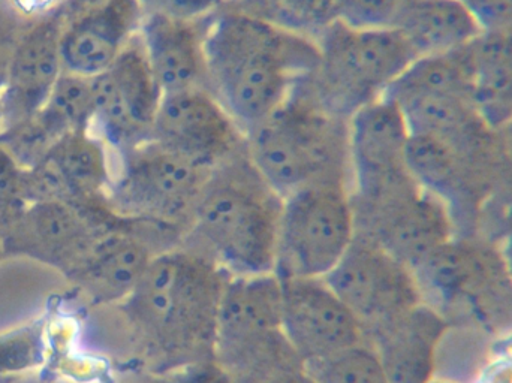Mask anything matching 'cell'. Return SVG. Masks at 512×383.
I'll return each instance as SVG.
<instances>
[{
  "label": "cell",
  "mask_w": 512,
  "mask_h": 383,
  "mask_svg": "<svg viewBox=\"0 0 512 383\" xmlns=\"http://www.w3.org/2000/svg\"><path fill=\"white\" fill-rule=\"evenodd\" d=\"M204 51L207 89L245 132L282 107L319 59L310 36L227 5L207 20Z\"/></svg>",
  "instance_id": "1"
},
{
  "label": "cell",
  "mask_w": 512,
  "mask_h": 383,
  "mask_svg": "<svg viewBox=\"0 0 512 383\" xmlns=\"http://www.w3.org/2000/svg\"><path fill=\"white\" fill-rule=\"evenodd\" d=\"M227 271L192 250L156 255L125 309L156 361L183 367L215 357Z\"/></svg>",
  "instance_id": "2"
},
{
  "label": "cell",
  "mask_w": 512,
  "mask_h": 383,
  "mask_svg": "<svg viewBox=\"0 0 512 383\" xmlns=\"http://www.w3.org/2000/svg\"><path fill=\"white\" fill-rule=\"evenodd\" d=\"M282 205L245 146L210 173L192 214L189 250L230 276L274 273Z\"/></svg>",
  "instance_id": "3"
},
{
  "label": "cell",
  "mask_w": 512,
  "mask_h": 383,
  "mask_svg": "<svg viewBox=\"0 0 512 383\" xmlns=\"http://www.w3.org/2000/svg\"><path fill=\"white\" fill-rule=\"evenodd\" d=\"M245 143L256 171L282 198L319 180L351 176L348 120L325 111L307 81L246 131Z\"/></svg>",
  "instance_id": "4"
},
{
  "label": "cell",
  "mask_w": 512,
  "mask_h": 383,
  "mask_svg": "<svg viewBox=\"0 0 512 383\" xmlns=\"http://www.w3.org/2000/svg\"><path fill=\"white\" fill-rule=\"evenodd\" d=\"M319 59L307 80L310 93L333 116L348 120L382 98L418 59L396 27L363 29L337 20L315 38Z\"/></svg>",
  "instance_id": "5"
},
{
  "label": "cell",
  "mask_w": 512,
  "mask_h": 383,
  "mask_svg": "<svg viewBox=\"0 0 512 383\" xmlns=\"http://www.w3.org/2000/svg\"><path fill=\"white\" fill-rule=\"evenodd\" d=\"M354 237L348 180L310 183L283 198L274 273L280 279H322L339 264Z\"/></svg>",
  "instance_id": "6"
},
{
  "label": "cell",
  "mask_w": 512,
  "mask_h": 383,
  "mask_svg": "<svg viewBox=\"0 0 512 383\" xmlns=\"http://www.w3.org/2000/svg\"><path fill=\"white\" fill-rule=\"evenodd\" d=\"M210 173V168L150 140L114 153L113 182L105 205L128 219L155 225H191Z\"/></svg>",
  "instance_id": "7"
},
{
  "label": "cell",
  "mask_w": 512,
  "mask_h": 383,
  "mask_svg": "<svg viewBox=\"0 0 512 383\" xmlns=\"http://www.w3.org/2000/svg\"><path fill=\"white\" fill-rule=\"evenodd\" d=\"M294 348L282 331V280L276 273L231 276L218 312L215 357L234 378L271 372Z\"/></svg>",
  "instance_id": "8"
},
{
  "label": "cell",
  "mask_w": 512,
  "mask_h": 383,
  "mask_svg": "<svg viewBox=\"0 0 512 383\" xmlns=\"http://www.w3.org/2000/svg\"><path fill=\"white\" fill-rule=\"evenodd\" d=\"M384 96L399 107L411 135L445 143L451 135L474 132L478 120L484 122L471 99L463 48L418 57Z\"/></svg>",
  "instance_id": "9"
},
{
  "label": "cell",
  "mask_w": 512,
  "mask_h": 383,
  "mask_svg": "<svg viewBox=\"0 0 512 383\" xmlns=\"http://www.w3.org/2000/svg\"><path fill=\"white\" fill-rule=\"evenodd\" d=\"M92 81L95 93L92 129L114 153L126 152L152 140L164 93L147 62L140 35L129 42L107 71Z\"/></svg>",
  "instance_id": "10"
},
{
  "label": "cell",
  "mask_w": 512,
  "mask_h": 383,
  "mask_svg": "<svg viewBox=\"0 0 512 383\" xmlns=\"http://www.w3.org/2000/svg\"><path fill=\"white\" fill-rule=\"evenodd\" d=\"M152 141L213 168L245 147V131L207 87L164 93Z\"/></svg>",
  "instance_id": "11"
},
{
  "label": "cell",
  "mask_w": 512,
  "mask_h": 383,
  "mask_svg": "<svg viewBox=\"0 0 512 383\" xmlns=\"http://www.w3.org/2000/svg\"><path fill=\"white\" fill-rule=\"evenodd\" d=\"M411 132L399 107L387 96L355 111L348 119L352 201H375L396 193L406 168Z\"/></svg>",
  "instance_id": "12"
},
{
  "label": "cell",
  "mask_w": 512,
  "mask_h": 383,
  "mask_svg": "<svg viewBox=\"0 0 512 383\" xmlns=\"http://www.w3.org/2000/svg\"><path fill=\"white\" fill-rule=\"evenodd\" d=\"M280 280L282 331L304 364L363 343L366 336L363 325L324 279Z\"/></svg>",
  "instance_id": "13"
},
{
  "label": "cell",
  "mask_w": 512,
  "mask_h": 383,
  "mask_svg": "<svg viewBox=\"0 0 512 383\" xmlns=\"http://www.w3.org/2000/svg\"><path fill=\"white\" fill-rule=\"evenodd\" d=\"M68 20L65 2L30 18L9 63L8 80L0 96L2 128L38 113L63 74L62 33Z\"/></svg>",
  "instance_id": "14"
},
{
  "label": "cell",
  "mask_w": 512,
  "mask_h": 383,
  "mask_svg": "<svg viewBox=\"0 0 512 383\" xmlns=\"http://www.w3.org/2000/svg\"><path fill=\"white\" fill-rule=\"evenodd\" d=\"M89 205L48 201L29 205L0 231L3 249L71 271L101 237Z\"/></svg>",
  "instance_id": "15"
},
{
  "label": "cell",
  "mask_w": 512,
  "mask_h": 383,
  "mask_svg": "<svg viewBox=\"0 0 512 383\" xmlns=\"http://www.w3.org/2000/svg\"><path fill=\"white\" fill-rule=\"evenodd\" d=\"M138 0H96L68 15L62 33L63 71L93 78L107 71L140 32Z\"/></svg>",
  "instance_id": "16"
},
{
  "label": "cell",
  "mask_w": 512,
  "mask_h": 383,
  "mask_svg": "<svg viewBox=\"0 0 512 383\" xmlns=\"http://www.w3.org/2000/svg\"><path fill=\"white\" fill-rule=\"evenodd\" d=\"M364 328L382 324L397 304L396 277L379 246L355 235L339 264L322 277Z\"/></svg>",
  "instance_id": "17"
},
{
  "label": "cell",
  "mask_w": 512,
  "mask_h": 383,
  "mask_svg": "<svg viewBox=\"0 0 512 383\" xmlns=\"http://www.w3.org/2000/svg\"><path fill=\"white\" fill-rule=\"evenodd\" d=\"M201 23L144 15L138 35L162 93L207 87L206 26Z\"/></svg>",
  "instance_id": "18"
},
{
  "label": "cell",
  "mask_w": 512,
  "mask_h": 383,
  "mask_svg": "<svg viewBox=\"0 0 512 383\" xmlns=\"http://www.w3.org/2000/svg\"><path fill=\"white\" fill-rule=\"evenodd\" d=\"M155 256L141 238L126 232H107L68 274L95 300H126Z\"/></svg>",
  "instance_id": "19"
},
{
  "label": "cell",
  "mask_w": 512,
  "mask_h": 383,
  "mask_svg": "<svg viewBox=\"0 0 512 383\" xmlns=\"http://www.w3.org/2000/svg\"><path fill=\"white\" fill-rule=\"evenodd\" d=\"M475 110L489 125L512 119V29L483 32L463 48Z\"/></svg>",
  "instance_id": "20"
},
{
  "label": "cell",
  "mask_w": 512,
  "mask_h": 383,
  "mask_svg": "<svg viewBox=\"0 0 512 383\" xmlns=\"http://www.w3.org/2000/svg\"><path fill=\"white\" fill-rule=\"evenodd\" d=\"M394 27L417 57L462 50L484 32L463 0H406Z\"/></svg>",
  "instance_id": "21"
},
{
  "label": "cell",
  "mask_w": 512,
  "mask_h": 383,
  "mask_svg": "<svg viewBox=\"0 0 512 383\" xmlns=\"http://www.w3.org/2000/svg\"><path fill=\"white\" fill-rule=\"evenodd\" d=\"M45 158L57 168L77 204L105 199L114 174V152L93 129L60 138Z\"/></svg>",
  "instance_id": "22"
},
{
  "label": "cell",
  "mask_w": 512,
  "mask_h": 383,
  "mask_svg": "<svg viewBox=\"0 0 512 383\" xmlns=\"http://www.w3.org/2000/svg\"><path fill=\"white\" fill-rule=\"evenodd\" d=\"M345 0H251L245 11L273 21L286 29L315 39L322 30L340 20Z\"/></svg>",
  "instance_id": "23"
},
{
  "label": "cell",
  "mask_w": 512,
  "mask_h": 383,
  "mask_svg": "<svg viewBox=\"0 0 512 383\" xmlns=\"http://www.w3.org/2000/svg\"><path fill=\"white\" fill-rule=\"evenodd\" d=\"M42 110L65 134L92 129L95 120L92 78L63 71Z\"/></svg>",
  "instance_id": "24"
},
{
  "label": "cell",
  "mask_w": 512,
  "mask_h": 383,
  "mask_svg": "<svg viewBox=\"0 0 512 383\" xmlns=\"http://www.w3.org/2000/svg\"><path fill=\"white\" fill-rule=\"evenodd\" d=\"M44 331L39 324L0 334V375L29 372L44 361Z\"/></svg>",
  "instance_id": "25"
},
{
  "label": "cell",
  "mask_w": 512,
  "mask_h": 383,
  "mask_svg": "<svg viewBox=\"0 0 512 383\" xmlns=\"http://www.w3.org/2000/svg\"><path fill=\"white\" fill-rule=\"evenodd\" d=\"M26 168L0 144V231L26 210Z\"/></svg>",
  "instance_id": "26"
},
{
  "label": "cell",
  "mask_w": 512,
  "mask_h": 383,
  "mask_svg": "<svg viewBox=\"0 0 512 383\" xmlns=\"http://www.w3.org/2000/svg\"><path fill=\"white\" fill-rule=\"evenodd\" d=\"M406 0H345L340 20L363 29L396 26Z\"/></svg>",
  "instance_id": "27"
},
{
  "label": "cell",
  "mask_w": 512,
  "mask_h": 383,
  "mask_svg": "<svg viewBox=\"0 0 512 383\" xmlns=\"http://www.w3.org/2000/svg\"><path fill=\"white\" fill-rule=\"evenodd\" d=\"M144 15H161L173 20L200 23L221 11L228 0H138Z\"/></svg>",
  "instance_id": "28"
},
{
  "label": "cell",
  "mask_w": 512,
  "mask_h": 383,
  "mask_svg": "<svg viewBox=\"0 0 512 383\" xmlns=\"http://www.w3.org/2000/svg\"><path fill=\"white\" fill-rule=\"evenodd\" d=\"M29 20L30 18L24 17L12 6L0 12V96L8 80L12 51Z\"/></svg>",
  "instance_id": "29"
},
{
  "label": "cell",
  "mask_w": 512,
  "mask_h": 383,
  "mask_svg": "<svg viewBox=\"0 0 512 383\" xmlns=\"http://www.w3.org/2000/svg\"><path fill=\"white\" fill-rule=\"evenodd\" d=\"M484 32L512 29V0H463Z\"/></svg>",
  "instance_id": "30"
},
{
  "label": "cell",
  "mask_w": 512,
  "mask_h": 383,
  "mask_svg": "<svg viewBox=\"0 0 512 383\" xmlns=\"http://www.w3.org/2000/svg\"><path fill=\"white\" fill-rule=\"evenodd\" d=\"M180 369L177 383H234L231 373L216 358L195 361Z\"/></svg>",
  "instance_id": "31"
},
{
  "label": "cell",
  "mask_w": 512,
  "mask_h": 383,
  "mask_svg": "<svg viewBox=\"0 0 512 383\" xmlns=\"http://www.w3.org/2000/svg\"><path fill=\"white\" fill-rule=\"evenodd\" d=\"M8 6H12L11 3H9V0H0V12L3 11V9L8 8ZM14 8V6H12Z\"/></svg>",
  "instance_id": "32"
},
{
  "label": "cell",
  "mask_w": 512,
  "mask_h": 383,
  "mask_svg": "<svg viewBox=\"0 0 512 383\" xmlns=\"http://www.w3.org/2000/svg\"><path fill=\"white\" fill-rule=\"evenodd\" d=\"M0 128H2V114H0Z\"/></svg>",
  "instance_id": "33"
}]
</instances>
